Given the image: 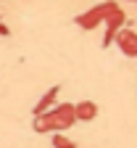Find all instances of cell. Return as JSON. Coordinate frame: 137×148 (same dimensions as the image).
<instances>
[{
	"label": "cell",
	"mask_w": 137,
	"mask_h": 148,
	"mask_svg": "<svg viewBox=\"0 0 137 148\" xmlns=\"http://www.w3.org/2000/svg\"><path fill=\"white\" fill-rule=\"evenodd\" d=\"M74 122H76L74 103H58V106H53L50 111H45V114H40V116H34V130H37V132L69 130Z\"/></svg>",
	"instance_id": "6da1fadb"
},
{
	"label": "cell",
	"mask_w": 137,
	"mask_h": 148,
	"mask_svg": "<svg viewBox=\"0 0 137 148\" xmlns=\"http://www.w3.org/2000/svg\"><path fill=\"white\" fill-rule=\"evenodd\" d=\"M113 8H119L113 0H108V3H100V5L90 8L87 13H79V16H76V24H79L82 29H95L100 21H106V18H108V13H111Z\"/></svg>",
	"instance_id": "7a4b0ae2"
},
{
	"label": "cell",
	"mask_w": 137,
	"mask_h": 148,
	"mask_svg": "<svg viewBox=\"0 0 137 148\" xmlns=\"http://www.w3.org/2000/svg\"><path fill=\"white\" fill-rule=\"evenodd\" d=\"M121 24H124V11H121V8H113V11L108 13V18H106V37H103V48H108V45H111V40L119 34Z\"/></svg>",
	"instance_id": "3957f363"
},
{
	"label": "cell",
	"mask_w": 137,
	"mask_h": 148,
	"mask_svg": "<svg viewBox=\"0 0 137 148\" xmlns=\"http://www.w3.org/2000/svg\"><path fill=\"white\" fill-rule=\"evenodd\" d=\"M116 42H119V48H121L124 56L137 58V32H132V29H119V34H116Z\"/></svg>",
	"instance_id": "277c9868"
},
{
	"label": "cell",
	"mask_w": 137,
	"mask_h": 148,
	"mask_svg": "<svg viewBox=\"0 0 137 148\" xmlns=\"http://www.w3.org/2000/svg\"><path fill=\"white\" fill-rule=\"evenodd\" d=\"M74 114H76V119L90 122V119L97 116V106H95L92 101H82V103H76V106H74Z\"/></svg>",
	"instance_id": "5b68a950"
},
{
	"label": "cell",
	"mask_w": 137,
	"mask_h": 148,
	"mask_svg": "<svg viewBox=\"0 0 137 148\" xmlns=\"http://www.w3.org/2000/svg\"><path fill=\"white\" fill-rule=\"evenodd\" d=\"M55 95H58V87H50L45 95L40 98V103L34 106V116H40V114H45V111H50V106L55 103Z\"/></svg>",
	"instance_id": "8992f818"
},
{
	"label": "cell",
	"mask_w": 137,
	"mask_h": 148,
	"mask_svg": "<svg viewBox=\"0 0 137 148\" xmlns=\"http://www.w3.org/2000/svg\"><path fill=\"white\" fill-rule=\"evenodd\" d=\"M53 145L55 148H74V143H69V138H63V135H55L53 138Z\"/></svg>",
	"instance_id": "52a82bcc"
},
{
	"label": "cell",
	"mask_w": 137,
	"mask_h": 148,
	"mask_svg": "<svg viewBox=\"0 0 137 148\" xmlns=\"http://www.w3.org/2000/svg\"><path fill=\"white\" fill-rule=\"evenodd\" d=\"M0 34H8V29H5V24H0Z\"/></svg>",
	"instance_id": "ba28073f"
}]
</instances>
